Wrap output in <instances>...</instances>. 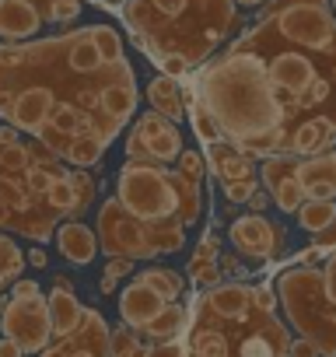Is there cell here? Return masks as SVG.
<instances>
[{"mask_svg": "<svg viewBox=\"0 0 336 357\" xmlns=\"http://www.w3.org/2000/svg\"><path fill=\"white\" fill-rule=\"evenodd\" d=\"M98 249L109 252V259H154L161 252H179L186 245V231H161L119 207L116 197H109L98 207Z\"/></svg>", "mask_w": 336, "mask_h": 357, "instance_id": "6", "label": "cell"}, {"mask_svg": "<svg viewBox=\"0 0 336 357\" xmlns=\"http://www.w3.org/2000/svg\"><path fill=\"white\" fill-rule=\"evenodd\" d=\"M147 102H151V112L165 116V119H172L179 123L186 116V98H183V84L172 81V77H165L158 74L151 84H147Z\"/></svg>", "mask_w": 336, "mask_h": 357, "instance_id": "19", "label": "cell"}, {"mask_svg": "<svg viewBox=\"0 0 336 357\" xmlns=\"http://www.w3.org/2000/svg\"><path fill=\"white\" fill-rule=\"evenodd\" d=\"M91 43H95V50L102 53L105 63L126 60V56H123V36H119L112 25H91Z\"/></svg>", "mask_w": 336, "mask_h": 357, "instance_id": "26", "label": "cell"}, {"mask_svg": "<svg viewBox=\"0 0 336 357\" xmlns=\"http://www.w3.org/2000/svg\"><path fill=\"white\" fill-rule=\"evenodd\" d=\"M0 329L8 340H15L25 354H43L53 340L49 326V308L46 298H8L4 312H0Z\"/></svg>", "mask_w": 336, "mask_h": 357, "instance_id": "9", "label": "cell"}, {"mask_svg": "<svg viewBox=\"0 0 336 357\" xmlns=\"http://www.w3.org/2000/svg\"><path fill=\"white\" fill-rule=\"evenodd\" d=\"M22 270H25V256H22L18 242L11 235H0V291L15 284Z\"/></svg>", "mask_w": 336, "mask_h": 357, "instance_id": "24", "label": "cell"}, {"mask_svg": "<svg viewBox=\"0 0 336 357\" xmlns=\"http://www.w3.org/2000/svg\"><path fill=\"white\" fill-rule=\"evenodd\" d=\"M259 178H263L270 200L280 207V214H298L301 204L308 200L305 190L298 186V178H294V158L291 154H270V158H263Z\"/></svg>", "mask_w": 336, "mask_h": 357, "instance_id": "12", "label": "cell"}, {"mask_svg": "<svg viewBox=\"0 0 336 357\" xmlns=\"http://www.w3.org/2000/svg\"><path fill=\"white\" fill-rule=\"evenodd\" d=\"M168 301L165 298H158L147 284H140V280H133L123 294H119V315H123V322L130 326V329H137V333H144L158 315H161V308H165Z\"/></svg>", "mask_w": 336, "mask_h": 357, "instance_id": "14", "label": "cell"}, {"mask_svg": "<svg viewBox=\"0 0 336 357\" xmlns=\"http://www.w3.org/2000/svg\"><path fill=\"white\" fill-rule=\"evenodd\" d=\"M204 158H207V165L214 168V175H217V183H221V186L256 178V165H252V158L242 154L231 140H217V144H211V147L204 151Z\"/></svg>", "mask_w": 336, "mask_h": 357, "instance_id": "16", "label": "cell"}, {"mask_svg": "<svg viewBox=\"0 0 336 357\" xmlns=\"http://www.w3.org/2000/svg\"><path fill=\"white\" fill-rule=\"evenodd\" d=\"M312 249L315 252H336V221L329 228H322V231L312 235Z\"/></svg>", "mask_w": 336, "mask_h": 357, "instance_id": "33", "label": "cell"}, {"mask_svg": "<svg viewBox=\"0 0 336 357\" xmlns=\"http://www.w3.org/2000/svg\"><path fill=\"white\" fill-rule=\"evenodd\" d=\"M238 8H266V4H273V0H235Z\"/></svg>", "mask_w": 336, "mask_h": 357, "instance_id": "43", "label": "cell"}, {"mask_svg": "<svg viewBox=\"0 0 336 357\" xmlns=\"http://www.w3.org/2000/svg\"><path fill=\"white\" fill-rule=\"evenodd\" d=\"M147 357H186V343L176 340V343H154L147 347Z\"/></svg>", "mask_w": 336, "mask_h": 357, "instance_id": "35", "label": "cell"}, {"mask_svg": "<svg viewBox=\"0 0 336 357\" xmlns=\"http://www.w3.org/2000/svg\"><path fill=\"white\" fill-rule=\"evenodd\" d=\"M291 333L277 312H263L249 284H217L193 298L190 357H287Z\"/></svg>", "mask_w": 336, "mask_h": 357, "instance_id": "2", "label": "cell"}, {"mask_svg": "<svg viewBox=\"0 0 336 357\" xmlns=\"http://www.w3.org/2000/svg\"><path fill=\"white\" fill-rule=\"evenodd\" d=\"M0 228H11V231H18V221H15V214L0 204Z\"/></svg>", "mask_w": 336, "mask_h": 357, "instance_id": "42", "label": "cell"}, {"mask_svg": "<svg viewBox=\"0 0 336 357\" xmlns=\"http://www.w3.org/2000/svg\"><path fill=\"white\" fill-rule=\"evenodd\" d=\"M207 158L197 151H183L176 168L126 161L116 178V200L137 221L161 231H186L200 225L207 214V186H204Z\"/></svg>", "mask_w": 336, "mask_h": 357, "instance_id": "4", "label": "cell"}, {"mask_svg": "<svg viewBox=\"0 0 336 357\" xmlns=\"http://www.w3.org/2000/svg\"><path fill=\"white\" fill-rule=\"evenodd\" d=\"M0 357H25V350L15 343V340H8V336H0Z\"/></svg>", "mask_w": 336, "mask_h": 357, "instance_id": "40", "label": "cell"}, {"mask_svg": "<svg viewBox=\"0 0 336 357\" xmlns=\"http://www.w3.org/2000/svg\"><path fill=\"white\" fill-rule=\"evenodd\" d=\"M46 308H49V326H53V336L56 340L70 336L81 326V319H84V305L77 301L74 291H63V287H53L49 291Z\"/></svg>", "mask_w": 336, "mask_h": 357, "instance_id": "18", "label": "cell"}, {"mask_svg": "<svg viewBox=\"0 0 336 357\" xmlns=\"http://www.w3.org/2000/svg\"><path fill=\"white\" fill-rule=\"evenodd\" d=\"M197 98L207 105L221 137L231 144L284 130V109L273 98L263 60L235 43L200 70Z\"/></svg>", "mask_w": 336, "mask_h": 357, "instance_id": "3", "label": "cell"}, {"mask_svg": "<svg viewBox=\"0 0 336 357\" xmlns=\"http://www.w3.org/2000/svg\"><path fill=\"white\" fill-rule=\"evenodd\" d=\"M11 298H39V284L36 280H15V287H11Z\"/></svg>", "mask_w": 336, "mask_h": 357, "instance_id": "38", "label": "cell"}, {"mask_svg": "<svg viewBox=\"0 0 336 357\" xmlns=\"http://www.w3.org/2000/svg\"><path fill=\"white\" fill-rule=\"evenodd\" d=\"M70 183H74V197H77L70 218H81V214L95 204V190H98V183H95V175H91V172H77V168L70 172Z\"/></svg>", "mask_w": 336, "mask_h": 357, "instance_id": "27", "label": "cell"}, {"mask_svg": "<svg viewBox=\"0 0 336 357\" xmlns=\"http://www.w3.org/2000/svg\"><path fill=\"white\" fill-rule=\"evenodd\" d=\"M228 238H231L235 252L252 259V263H266V259H277V252H284L280 249L284 245V231L263 214L235 218L231 228H228Z\"/></svg>", "mask_w": 336, "mask_h": 357, "instance_id": "10", "label": "cell"}, {"mask_svg": "<svg viewBox=\"0 0 336 357\" xmlns=\"http://www.w3.org/2000/svg\"><path fill=\"white\" fill-rule=\"evenodd\" d=\"M74 204H77V197H74V183H70V175H63V178H56V183L49 186V211L60 218V214H74Z\"/></svg>", "mask_w": 336, "mask_h": 357, "instance_id": "28", "label": "cell"}, {"mask_svg": "<svg viewBox=\"0 0 336 357\" xmlns=\"http://www.w3.org/2000/svg\"><path fill=\"white\" fill-rule=\"evenodd\" d=\"M259 22L284 43L308 53H336V15L329 0H273Z\"/></svg>", "mask_w": 336, "mask_h": 357, "instance_id": "7", "label": "cell"}, {"mask_svg": "<svg viewBox=\"0 0 336 357\" xmlns=\"http://www.w3.org/2000/svg\"><path fill=\"white\" fill-rule=\"evenodd\" d=\"M130 270H133V263H130V259H109L102 277H109V280H119V277H126Z\"/></svg>", "mask_w": 336, "mask_h": 357, "instance_id": "37", "label": "cell"}, {"mask_svg": "<svg viewBox=\"0 0 336 357\" xmlns=\"http://www.w3.org/2000/svg\"><path fill=\"white\" fill-rule=\"evenodd\" d=\"M43 15L29 4V0H0V39L18 46L29 43L43 29Z\"/></svg>", "mask_w": 336, "mask_h": 357, "instance_id": "15", "label": "cell"}, {"mask_svg": "<svg viewBox=\"0 0 336 357\" xmlns=\"http://www.w3.org/2000/svg\"><path fill=\"white\" fill-rule=\"evenodd\" d=\"M105 4H126V0H105Z\"/></svg>", "mask_w": 336, "mask_h": 357, "instance_id": "44", "label": "cell"}, {"mask_svg": "<svg viewBox=\"0 0 336 357\" xmlns=\"http://www.w3.org/2000/svg\"><path fill=\"white\" fill-rule=\"evenodd\" d=\"M224 197L231 204H249L256 197V178H245V183H228L224 186Z\"/></svg>", "mask_w": 336, "mask_h": 357, "instance_id": "31", "label": "cell"}, {"mask_svg": "<svg viewBox=\"0 0 336 357\" xmlns=\"http://www.w3.org/2000/svg\"><path fill=\"white\" fill-rule=\"evenodd\" d=\"M29 263H32L36 270H43V266L49 263V256H46V249H29Z\"/></svg>", "mask_w": 336, "mask_h": 357, "instance_id": "41", "label": "cell"}, {"mask_svg": "<svg viewBox=\"0 0 336 357\" xmlns=\"http://www.w3.org/2000/svg\"><path fill=\"white\" fill-rule=\"evenodd\" d=\"M294 178L308 200H336V151L294 158Z\"/></svg>", "mask_w": 336, "mask_h": 357, "instance_id": "13", "label": "cell"}, {"mask_svg": "<svg viewBox=\"0 0 336 357\" xmlns=\"http://www.w3.org/2000/svg\"><path fill=\"white\" fill-rule=\"evenodd\" d=\"M193 259H217V235H214V231H207V235L200 238Z\"/></svg>", "mask_w": 336, "mask_h": 357, "instance_id": "36", "label": "cell"}, {"mask_svg": "<svg viewBox=\"0 0 336 357\" xmlns=\"http://www.w3.org/2000/svg\"><path fill=\"white\" fill-rule=\"evenodd\" d=\"M287 357H319V350L308 343V340H291V347H287Z\"/></svg>", "mask_w": 336, "mask_h": 357, "instance_id": "39", "label": "cell"}, {"mask_svg": "<svg viewBox=\"0 0 336 357\" xmlns=\"http://www.w3.org/2000/svg\"><path fill=\"white\" fill-rule=\"evenodd\" d=\"M277 301L301 340H308L319 357H336V305L326 294L322 266H287L273 280Z\"/></svg>", "mask_w": 336, "mask_h": 357, "instance_id": "5", "label": "cell"}, {"mask_svg": "<svg viewBox=\"0 0 336 357\" xmlns=\"http://www.w3.org/2000/svg\"><path fill=\"white\" fill-rule=\"evenodd\" d=\"M102 154H105V144H102L98 137H91V133H77V137L70 140L67 161H70L77 172H88L91 165H98V161H102Z\"/></svg>", "mask_w": 336, "mask_h": 357, "instance_id": "22", "label": "cell"}, {"mask_svg": "<svg viewBox=\"0 0 336 357\" xmlns=\"http://www.w3.org/2000/svg\"><path fill=\"white\" fill-rule=\"evenodd\" d=\"M294 218H298V225H301L305 231L315 235V231H322V228H329V225L336 221V204H333V200H305Z\"/></svg>", "mask_w": 336, "mask_h": 357, "instance_id": "23", "label": "cell"}, {"mask_svg": "<svg viewBox=\"0 0 336 357\" xmlns=\"http://www.w3.org/2000/svg\"><path fill=\"white\" fill-rule=\"evenodd\" d=\"M186 329H190V312L183 305H176V301H168L161 308V315L144 329V336L154 340V343H176V340H183Z\"/></svg>", "mask_w": 336, "mask_h": 357, "instance_id": "20", "label": "cell"}, {"mask_svg": "<svg viewBox=\"0 0 336 357\" xmlns=\"http://www.w3.org/2000/svg\"><path fill=\"white\" fill-rule=\"evenodd\" d=\"M190 277H193V284H200V287H217L221 284V266H217V259H190V270H186Z\"/></svg>", "mask_w": 336, "mask_h": 357, "instance_id": "29", "label": "cell"}, {"mask_svg": "<svg viewBox=\"0 0 336 357\" xmlns=\"http://www.w3.org/2000/svg\"><path fill=\"white\" fill-rule=\"evenodd\" d=\"M154 63L161 67V74H165V77H172V81H179V77H186V74L193 70L183 56H161V60H154Z\"/></svg>", "mask_w": 336, "mask_h": 357, "instance_id": "32", "label": "cell"}, {"mask_svg": "<svg viewBox=\"0 0 336 357\" xmlns=\"http://www.w3.org/2000/svg\"><path fill=\"white\" fill-rule=\"evenodd\" d=\"M322 280H326V294H329V301L336 305V252L326 256V263H322Z\"/></svg>", "mask_w": 336, "mask_h": 357, "instance_id": "34", "label": "cell"}, {"mask_svg": "<svg viewBox=\"0 0 336 357\" xmlns=\"http://www.w3.org/2000/svg\"><path fill=\"white\" fill-rule=\"evenodd\" d=\"M123 22L137 46L151 56H183L190 67H207L221 43L238 29L235 0H126Z\"/></svg>", "mask_w": 336, "mask_h": 357, "instance_id": "1", "label": "cell"}, {"mask_svg": "<svg viewBox=\"0 0 336 357\" xmlns=\"http://www.w3.org/2000/svg\"><path fill=\"white\" fill-rule=\"evenodd\" d=\"M29 4L43 15V22L53 25H67L81 15V0H29Z\"/></svg>", "mask_w": 336, "mask_h": 357, "instance_id": "25", "label": "cell"}, {"mask_svg": "<svg viewBox=\"0 0 336 357\" xmlns=\"http://www.w3.org/2000/svg\"><path fill=\"white\" fill-rule=\"evenodd\" d=\"M56 249H60L63 259H70V263H77V266H88V263L98 256V235H95V228H88L84 221L70 218V221H63V225L56 228Z\"/></svg>", "mask_w": 336, "mask_h": 357, "instance_id": "17", "label": "cell"}, {"mask_svg": "<svg viewBox=\"0 0 336 357\" xmlns=\"http://www.w3.org/2000/svg\"><path fill=\"white\" fill-rule=\"evenodd\" d=\"M137 280L147 284V287H151L158 298H165V301H176V298L183 294V273L168 270V266H151V270H144Z\"/></svg>", "mask_w": 336, "mask_h": 357, "instance_id": "21", "label": "cell"}, {"mask_svg": "<svg viewBox=\"0 0 336 357\" xmlns=\"http://www.w3.org/2000/svg\"><path fill=\"white\" fill-rule=\"evenodd\" d=\"M183 130L179 123L165 119L158 112H140V119H133L130 137H126V161H140V165H161L168 168L172 161L183 158Z\"/></svg>", "mask_w": 336, "mask_h": 357, "instance_id": "8", "label": "cell"}, {"mask_svg": "<svg viewBox=\"0 0 336 357\" xmlns=\"http://www.w3.org/2000/svg\"><path fill=\"white\" fill-rule=\"evenodd\" d=\"M109 347H112V357H130V354L140 350V336H137L130 326H119V329H112Z\"/></svg>", "mask_w": 336, "mask_h": 357, "instance_id": "30", "label": "cell"}, {"mask_svg": "<svg viewBox=\"0 0 336 357\" xmlns=\"http://www.w3.org/2000/svg\"><path fill=\"white\" fill-rule=\"evenodd\" d=\"M109 336H112V329L105 326V319H102L95 308H84L81 326H77L70 336L49 343L39 357H112Z\"/></svg>", "mask_w": 336, "mask_h": 357, "instance_id": "11", "label": "cell"}, {"mask_svg": "<svg viewBox=\"0 0 336 357\" xmlns=\"http://www.w3.org/2000/svg\"><path fill=\"white\" fill-rule=\"evenodd\" d=\"M186 357H190V354H186Z\"/></svg>", "mask_w": 336, "mask_h": 357, "instance_id": "45", "label": "cell"}]
</instances>
